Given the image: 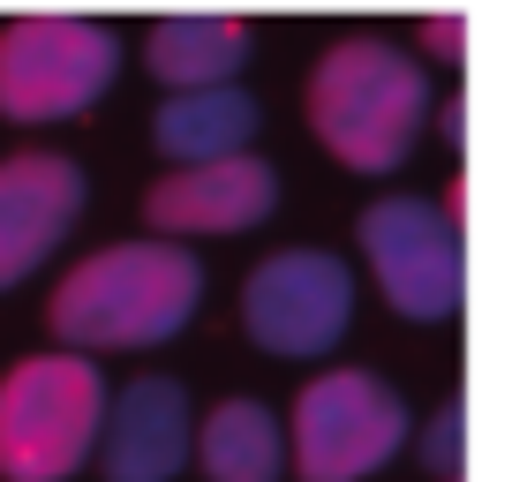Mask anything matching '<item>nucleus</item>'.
<instances>
[{
	"label": "nucleus",
	"instance_id": "obj_1",
	"mask_svg": "<svg viewBox=\"0 0 512 482\" xmlns=\"http://www.w3.org/2000/svg\"><path fill=\"white\" fill-rule=\"evenodd\" d=\"M204 309V264L181 241H113L91 249L76 272H61L46 302V324L68 354H128L166 347Z\"/></svg>",
	"mask_w": 512,
	"mask_h": 482
},
{
	"label": "nucleus",
	"instance_id": "obj_2",
	"mask_svg": "<svg viewBox=\"0 0 512 482\" xmlns=\"http://www.w3.org/2000/svg\"><path fill=\"white\" fill-rule=\"evenodd\" d=\"M309 136L347 174H392L430 129V68L392 38H332L309 68Z\"/></svg>",
	"mask_w": 512,
	"mask_h": 482
},
{
	"label": "nucleus",
	"instance_id": "obj_3",
	"mask_svg": "<svg viewBox=\"0 0 512 482\" xmlns=\"http://www.w3.org/2000/svg\"><path fill=\"white\" fill-rule=\"evenodd\" d=\"M106 377L91 354H23L0 377V482H68L98 460L106 437Z\"/></svg>",
	"mask_w": 512,
	"mask_h": 482
},
{
	"label": "nucleus",
	"instance_id": "obj_4",
	"mask_svg": "<svg viewBox=\"0 0 512 482\" xmlns=\"http://www.w3.org/2000/svg\"><path fill=\"white\" fill-rule=\"evenodd\" d=\"M121 31L91 16H23L0 23V121L53 129L113 91Z\"/></svg>",
	"mask_w": 512,
	"mask_h": 482
},
{
	"label": "nucleus",
	"instance_id": "obj_5",
	"mask_svg": "<svg viewBox=\"0 0 512 482\" xmlns=\"http://www.w3.org/2000/svg\"><path fill=\"white\" fill-rule=\"evenodd\" d=\"M287 445H294V475L302 482H369L377 467L400 460L407 407L369 370H324L294 400Z\"/></svg>",
	"mask_w": 512,
	"mask_h": 482
},
{
	"label": "nucleus",
	"instance_id": "obj_6",
	"mask_svg": "<svg viewBox=\"0 0 512 482\" xmlns=\"http://www.w3.org/2000/svg\"><path fill=\"white\" fill-rule=\"evenodd\" d=\"M362 264L377 279V294L400 309L407 324H445L467 294V264H460V219L430 204V196H377L354 226Z\"/></svg>",
	"mask_w": 512,
	"mask_h": 482
},
{
	"label": "nucleus",
	"instance_id": "obj_7",
	"mask_svg": "<svg viewBox=\"0 0 512 482\" xmlns=\"http://www.w3.org/2000/svg\"><path fill=\"white\" fill-rule=\"evenodd\" d=\"M354 324V272L332 249H279L241 279V332L279 362H324Z\"/></svg>",
	"mask_w": 512,
	"mask_h": 482
},
{
	"label": "nucleus",
	"instance_id": "obj_8",
	"mask_svg": "<svg viewBox=\"0 0 512 482\" xmlns=\"http://www.w3.org/2000/svg\"><path fill=\"white\" fill-rule=\"evenodd\" d=\"M91 204V174L68 151H16L0 159V294L46 272L53 249L76 234Z\"/></svg>",
	"mask_w": 512,
	"mask_h": 482
},
{
	"label": "nucleus",
	"instance_id": "obj_9",
	"mask_svg": "<svg viewBox=\"0 0 512 482\" xmlns=\"http://www.w3.org/2000/svg\"><path fill=\"white\" fill-rule=\"evenodd\" d=\"M279 211L272 159H211V166H166L144 189V226L159 241H211V234H249L256 219Z\"/></svg>",
	"mask_w": 512,
	"mask_h": 482
},
{
	"label": "nucleus",
	"instance_id": "obj_10",
	"mask_svg": "<svg viewBox=\"0 0 512 482\" xmlns=\"http://www.w3.org/2000/svg\"><path fill=\"white\" fill-rule=\"evenodd\" d=\"M196 460V415L174 377H136L113 392L106 437H98V475L106 482H174Z\"/></svg>",
	"mask_w": 512,
	"mask_h": 482
},
{
	"label": "nucleus",
	"instance_id": "obj_11",
	"mask_svg": "<svg viewBox=\"0 0 512 482\" xmlns=\"http://www.w3.org/2000/svg\"><path fill=\"white\" fill-rule=\"evenodd\" d=\"M144 68L166 83V98L226 91L249 68V23H234V16H159L144 31Z\"/></svg>",
	"mask_w": 512,
	"mask_h": 482
},
{
	"label": "nucleus",
	"instance_id": "obj_12",
	"mask_svg": "<svg viewBox=\"0 0 512 482\" xmlns=\"http://www.w3.org/2000/svg\"><path fill=\"white\" fill-rule=\"evenodd\" d=\"M196 467L204 482H279L294 467L287 422L264 400H219L196 422Z\"/></svg>",
	"mask_w": 512,
	"mask_h": 482
},
{
	"label": "nucleus",
	"instance_id": "obj_13",
	"mask_svg": "<svg viewBox=\"0 0 512 482\" xmlns=\"http://www.w3.org/2000/svg\"><path fill=\"white\" fill-rule=\"evenodd\" d=\"M256 121L264 113H256V98L241 83H226V91H181L151 113V144L174 166H211V159H241Z\"/></svg>",
	"mask_w": 512,
	"mask_h": 482
},
{
	"label": "nucleus",
	"instance_id": "obj_14",
	"mask_svg": "<svg viewBox=\"0 0 512 482\" xmlns=\"http://www.w3.org/2000/svg\"><path fill=\"white\" fill-rule=\"evenodd\" d=\"M460 445H467V407L445 400V407L430 415V430H422V460H430L437 475L452 482V475H460Z\"/></svg>",
	"mask_w": 512,
	"mask_h": 482
},
{
	"label": "nucleus",
	"instance_id": "obj_15",
	"mask_svg": "<svg viewBox=\"0 0 512 482\" xmlns=\"http://www.w3.org/2000/svg\"><path fill=\"white\" fill-rule=\"evenodd\" d=\"M422 38H430L437 53H460V46H467V23H460V16H437L430 31H422Z\"/></svg>",
	"mask_w": 512,
	"mask_h": 482
}]
</instances>
